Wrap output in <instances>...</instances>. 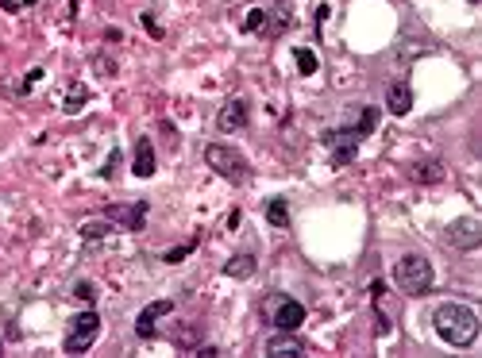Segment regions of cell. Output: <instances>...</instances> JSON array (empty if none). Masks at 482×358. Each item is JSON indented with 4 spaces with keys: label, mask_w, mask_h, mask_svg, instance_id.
<instances>
[{
    "label": "cell",
    "mask_w": 482,
    "mask_h": 358,
    "mask_svg": "<svg viewBox=\"0 0 482 358\" xmlns=\"http://www.w3.org/2000/svg\"><path fill=\"white\" fill-rule=\"evenodd\" d=\"M432 328L448 347H474L479 339V312L459 300H443L432 309Z\"/></svg>",
    "instance_id": "6da1fadb"
},
{
    "label": "cell",
    "mask_w": 482,
    "mask_h": 358,
    "mask_svg": "<svg viewBox=\"0 0 482 358\" xmlns=\"http://www.w3.org/2000/svg\"><path fill=\"white\" fill-rule=\"evenodd\" d=\"M378 108H363V124H355V127H328L325 135V146L332 150V162L336 166H347L355 162V155H359V143H363L366 135H371L374 127H378Z\"/></svg>",
    "instance_id": "7a4b0ae2"
},
{
    "label": "cell",
    "mask_w": 482,
    "mask_h": 358,
    "mask_svg": "<svg viewBox=\"0 0 482 358\" xmlns=\"http://www.w3.org/2000/svg\"><path fill=\"white\" fill-rule=\"evenodd\" d=\"M394 285L405 293V297H424L432 293L436 285V273H432V262L424 254H405V258L394 262Z\"/></svg>",
    "instance_id": "3957f363"
},
{
    "label": "cell",
    "mask_w": 482,
    "mask_h": 358,
    "mask_svg": "<svg viewBox=\"0 0 482 358\" xmlns=\"http://www.w3.org/2000/svg\"><path fill=\"white\" fill-rule=\"evenodd\" d=\"M205 162L217 170L220 177H228L232 185H243L247 177H251V166H247V158L239 155L236 146H224V143H208L205 146Z\"/></svg>",
    "instance_id": "277c9868"
},
{
    "label": "cell",
    "mask_w": 482,
    "mask_h": 358,
    "mask_svg": "<svg viewBox=\"0 0 482 358\" xmlns=\"http://www.w3.org/2000/svg\"><path fill=\"white\" fill-rule=\"evenodd\" d=\"M97 335H100V312L97 309H81L78 316L69 320L62 350H66V355H85V350L93 347V339H97Z\"/></svg>",
    "instance_id": "5b68a950"
},
{
    "label": "cell",
    "mask_w": 482,
    "mask_h": 358,
    "mask_svg": "<svg viewBox=\"0 0 482 358\" xmlns=\"http://www.w3.org/2000/svg\"><path fill=\"white\" fill-rule=\"evenodd\" d=\"M266 316L278 331H297L305 324V304L285 297V293H274V297H266Z\"/></svg>",
    "instance_id": "8992f818"
},
{
    "label": "cell",
    "mask_w": 482,
    "mask_h": 358,
    "mask_svg": "<svg viewBox=\"0 0 482 358\" xmlns=\"http://www.w3.org/2000/svg\"><path fill=\"white\" fill-rule=\"evenodd\" d=\"M448 243H452L455 251L463 254H471L482 247V220L479 216H459V220L448 227Z\"/></svg>",
    "instance_id": "52a82bcc"
},
{
    "label": "cell",
    "mask_w": 482,
    "mask_h": 358,
    "mask_svg": "<svg viewBox=\"0 0 482 358\" xmlns=\"http://www.w3.org/2000/svg\"><path fill=\"white\" fill-rule=\"evenodd\" d=\"M147 212H151L147 201H135V204H109V208H105V220H112L116 227H128V232H143Z\"/></svg>",
    "instance_id": "ba28073f"
},
{
    "label": "cell",
    "mask_w": 482,
    "mask_h": 358,
    "mask_svg": "<svg viewBox=\"0 0 482 358\" xmlns=\"http://www.w3.org/2000/svg\"><path fill=\"white\" fill-rule=\"evenodd\" d=\"M174 312V300H151L147 309L135 316V335L139 339H158V324Z\"/></svg>",
    "instance_id": "9c48e42d"
},
{
    "label": "cell",
    "mask_w": 482,
    "mask_h": 358,
    "mask_svg": "<svg viewBox=\"0 0 482 358\" xmlns=\"http://www.w3.org/2000/svg\"><path fill=\"white\" fill-rule=\"evenodd\" d=\"M266 355L270 358H301L305 355V339H297L294 331H278L274 339H266Z\"/></svg>",
    "instance_id": "30bf717a"
},
{
    "label": "cell",
    "mask_w": 482,
    "mask_h": 358,
    "mask_svg": "<svg viewBox=\"0 0 482 358\" xmlns=\"http://www.w3.org/2000/svg\"><path fill=\"white\" fill-rule=\"evenodd\" d=\"M217 127H220V131H228V135H232V131H239V127H247V100L243 97H232V100H228V104L217 112Z\"/></svg>",
    "instance_id": "8fae6325"
},
{
    "label": "cell",
    "mask_w": 482,
    "mask_h": 358,
    "mask_svg": "<svg viewBox=\"0 0 482 358\" xmlns=\"http://www.w3.org/2000/svg\"><path fill=\"white\" fill-rule=\"evenodd\" d=\"M158 162H155V146H151L147 135L135 139V158H131V174L135 177H155Z\"/></svg>",
    "instance_id": "7c38bea8"
},
{
    "label": "cell",
    "mask_w": 482,
    "mask_h": 358,
    "mask_svg": "<svg viewBox=\"0 0 482 358\" xmlns=\"http://www.w3.org/2000/svg\"><path fill=\"white\" fill-rule=\"evenodd\" d=\"M255 270H259V258H255L251 251H243V254H232V258L224 262V278H236V281L255 278Z\"/></svg>",
    "instance_id": "4fadbf2b"
},
{
    "label": "cell",
    "mask_w": 482,
    "mask_h": 358,
    "mask_svg": "<svg viewBox=\"0 0 482 358\" xmlns=\"http://www.w3.org/2000/svg\"><path fill=\"white\" fill-rule=\"evenodd\" d=\"M386 108H390V116H409V108H413V89L394 85L386 93Z\"/></svg>",
    "instance_id": "5bb4252c"
},
{
    "label": "cell",
    "mask_w": 482,
    "mask_h": 358,
    "mask_svg": "<svg viewBox=\"0 0 482 358\" xmlns=\"http://www.w3.org/2000/svg\"><path fill=\"white\" fill-rule=\"evenodd\" d=\"M289 23H294V12H289V4H285V0H278L274 12H266V35H282Z\"/></svg>",
    "instance_id": "9a60e30c"
},
{
    "label": "cell",
    "mask_w": 482,
    "mask_h": 358,
    "mask_svg": "<svg viewBox=\"0 0 482 358\" xmlns=\"http://www.w3.org/2000/svg\"><path fill=\"white\" fill-rule=\"evenodd\" d=\"M266 220L274 227H289V204H285V197H270L266 201Z\"/></svg>",
    "instance_id": "2e32d148"
},
{
    "label": "cell",
    "mask_w": 482,
    "mask_h": 358,
    "mask_svg": "<svg viewBox=\"0 0 482 358\" xmlns=\"http://www.w3.org/2000/svg\"><path fill=\"white\" fill-rule=\"evenodd\" d=\"M413 181H421V185H436V181H443V166H440V162L413 166Z\"/></svg>",
    "instance_id": "e0dca14e"
},
{
    "label": "cell",
    "mask_w": 482,
    "mask_h": 358,
    "mask_svg": "<svg viewBox=\"0 0 482 358\" xmlns=\"http://www.w3.org/2000/svg\"><path fill=\"white\" fill-rule=\"evenodd\" d=\"M294 62H297V74H305V78H313V74H316V54L309 47H297L294 50Z\"/></svg>",
    "instance_id": "ac0fdd59"
},
{
    "label": "cell",
    "mask_w": 482,
    "mask_h": 358,
    "mask_svg": "<svg viewBox=\"0 0 482 358\" xmlns=\"http://www.w3.org/2000/svg\"><path fill=\"white\" fill-rule=\"evenodd\" d=\"M112 227H116L112 220H93V223H81V239H105V235H112Z\"/></svg>",
    "instance_id": "d6986e66"
},
{
    "label": "cell",
    "mask_w": 482,
    "mask_h": 358,
    "mask_svg": "<svg viewBox=\"0 0 482 358\" xmlns=\"http://www.w3.org/2000/svg\"><path fill=\"white\" fill-rule=\"evenodd\" d=\"M85 104H89V89L85 85H74V89H69V97L62 100V108H66V112H81Z\"/></svg>",
    "instance_id": "ffe728a7"
},
{
    "label": "cell",
    "mask_w": 482,
    "mask_h": 358,
    "mask_svg": "<svg viewBox=\"0 0 482 358\" xmlns=\"http://www.w3.org/2000/svg\"><path fill=\"white\" fill-rule=\"evenodd\" d=\"M266 27V8H251L243 20V31H251V35H259V31Z\"/></svg>",
    "instance_id": "44dd1931"
},
{
    "label": "cell",
    "mask_w": 482,
    "mask_h": 358,
    "mask_svg": "<svg viewBox=\"0 0 482 358\" xmlns=\"http://www.w3.org/2000/svg\"><path fill=\"white\" fill-rule=\"evenodd\" d=\"M193 251H197V243H182V247H174V251H166V254H162V262H170V266H174V262L189 258Z\"/></svg>",
    "instance_id": "7402d4cb"
},
{
    "label": "cell",
    "mask_w": 482,
    "mask_h": 358,
    "mask_svg": "<svg viewBox=\"0 0 482 358\" xmlns=\"http://www.w3.org/2000/svg\"><path fill=\"white\" fill-rule=\"evenodd\" d=\"M143 27H147L151 39H162V27H158V20L151 16V12H143Z\"/></svg>",
    "instance_id": "603a6c76"
},
{
    "label": "cell",
    "mask_w": 482,
    "mask_h": 358,
    "mask_svg": "<svg viewBox=\"0 0 482 358\" xmlns=\"http://www.w3.org/2000/svg\"><path fill=\"white\" fill-rule=\"evenodd\" d=\"M74 293H78L81 300H93V297H97V289H93L89 281H78V285H74Z\"/></svg>",
    "instance_id": "cb8c5ba5"
},
{
    "label": "cell",
    "mask_w": 482,
    "mask_h": 358,
    "mask_svg": "<svg viewBox=\"0 0 482 358\" xmlns=\"http://www.w3.org/2000/svg\"><path fill=\"white\" fill-rule=\"evenodd\" d=\"M39 78H43V69H31L28 78H23V89H20V93H28V89L35 85V81H39Z\"/></svg>",
    "instance_id": "d4e9b609"
},
{
    "label": "cell",
    "mask_w": 482,
    "mask_h": 358,
    "mask_svg": "<svg viewBox=\"0 0 482 358\" xmlns=\"http://www.w3.org/2000/svg\"><path fill=\"white\" fill-rule=\"evenodd\" d=\"M328 12H332V8H328V4H320V8H316V27H320V23L328 20Z\"/></svg>",
    "instance_id": "484cf974"
},
{
    "label": "cell",
    "mask_w": 482,
    "mask_h": 358,
    "mask_svg": "<svg viewBox=\"0 0 482 358\" xmlns=\"http://www.w3.org/2000/svg\"><path fill=\"white\" fill-rule=\"evenodd\" d=\"M0 8H4V12H20V4H16V0H0Z\"/></svg>",
    "instance_id": "4316f807"
},
{
    "label": "cell",
    "mask_w": 482,
    "mask_h": 358,
    "mask_svg": "<svg viewBox=\"0 0 482 358\" xmlns=\"http://www.w3.org/2000/svg\"><path fill=\"white\" fill-rule=\"evenodd\" d=\"M20 4H28V8H31V4H39V0H20Z\"/></svg>",
    "instance_id": "83f0119b"
},
{
    "label": "cell",
    "mask_w": 482,
    "mask_h": 358,
    "mask_svg": "<svg viewBox=\"0 0 482 358\" xmlns=\"http://www.w3.org/2000/svg\"><path fill=\"white\" fill-rule=\"evenodd\" d=\"M471 4H479V0H471Z\"/></svg>",
    "instance_id": "f1b7e54d"
}]
</instances>
